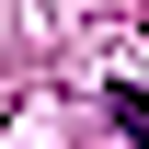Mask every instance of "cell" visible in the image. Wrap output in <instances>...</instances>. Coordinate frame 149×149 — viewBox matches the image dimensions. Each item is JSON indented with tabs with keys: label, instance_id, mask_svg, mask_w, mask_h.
Listing matches in <instances>:
<instances>
[{
	"label": "cell",
	"instance_id": "cell-1",
	"mask_svg": "<svg viewBox=\"0 0 149 149\" xmlns=\"http://www.w3.org/2000/svg\"><path fill=\"white\" fill-rule=\"evenodd\" d=\"M103 115H115V138H138V149H149V92H126V80H115V103H103Z\"/></svg>",
	"mask_w": 149,
	"mask_h": 149
}]
</instances>
